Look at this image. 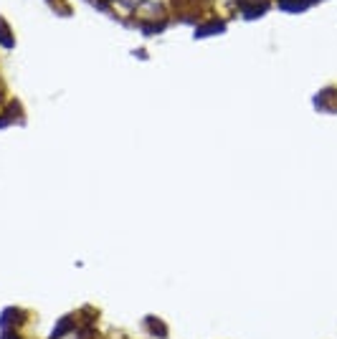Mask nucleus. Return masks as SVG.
Returning a JSON list of instances; mask_svg holds the SVG:
<instances>
[{
	"label": "nucleus",
	"instance_id": "obj_3",
	"mask_svg": "<svg viewBox=\"0 0 337 339\" xmlns=\"http://www.w3.org/2000/svg\"><path fill=\"white\" fill-rule=\"evenodd\" d=\"M13 35H10V31H8V26H5V21L0 18V46L3 48H13Z\"/></svg>",
	"mask_w": 337,
	"mask_h": 339
},
{
	"label": "nucleus",
	"instance_id": "obj_4",
	"mask_svg": "<svg viewBox=\"0 0 337 339\" xmlns=\"http://www.w3.org/2000/svg\"><path fill=\"white\" fill-rule=\"evenodd\" d=\"M145 324L155 329V332H152L155 337H165V334H168V327H165V322H160V319H155V316H147V319H145Z\"/></svg>",
	"mask_w": 337,
	"mask_h": 339
},
{
	"label": "nucleus",
	"instance_id": "obj_5",
	"mask_svg": "<svg viewBox=\"0 0 337 339\" xmlns=\"http://www.w3.org/2000/svg\"><path fill=\"white\" fill-rule=\"evenodd\" d=\"M3 339H21V334H18L15 329H5V332H3Z\"/></svg>",
	"mask_w": 337,
	"mask_h": 339
},
{
	"label": "nucleus",
	"instance_id": "obj_2",
	"mask_svg": "<svg viewBox=\"0 0 337 339\" xmlns=\"http://www.w3.org/2000/svg\"><path fill=\"white\" fill-rule=\"evenodd\" d=\"M74 316H71V314H66V316H61L59 319V322H56V327H53V334L48 337V339H64L66 334H71V332H74Z\"/></svg>",
	"mask_w": 337,
	"mask_h": 339
},
{
	"label": "nucleus",
	"instance_id": "obj_1",
	"mask_svg": "<svg viewBox=\"0 0 337 339\" xmlns=\"http://www.w3.org/2000/svg\"><path fill=\"white\" fill-rule=\"evenodd\" d=\"M26 311L23 309H18V307H8V309H3V314H0V327H8V329H13V327H21L23 322H26Z\"/></svg>",
	"mask_w": 337,
	"mask_h": 339
}]
</instances>
